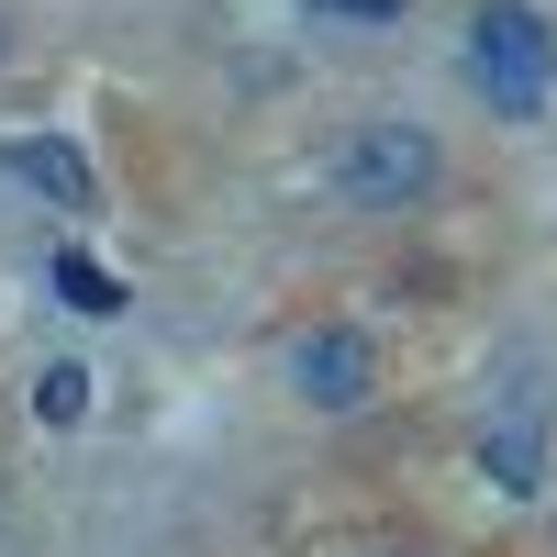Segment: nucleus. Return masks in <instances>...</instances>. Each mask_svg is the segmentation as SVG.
Returning <instances> with one entry per match:
<instances>
[{
	"label": "nucleus",
	"instance_id": "f257e3e1",
	"mask_svg": "<svg viewBox=\"0 0 557 557\" xmlns=\"http://www.w3.org/2000/svg\"><path fill=\"white\" fill-rule=\"evenodd\" d=\"M469 78H480V101L502 123H546V101H557V23L535 12V0H480Z\"/></svg>",
	"mask_w": 557,
	"mask_h": 557
},
{
	"label": "nucleus",
	"instance_id": "f03ea898",
	"mask_svg": "<svg viewBox=\"0 0 557 557\" xmlns=\"http://www.w3.org/2000/svg\"><path fill=\"white\" fill-rule=\"evenodd\" d=\"M323 178H335V201H357V212H401V201H435L446 146L424 123H357L346 146L323 157Z\"/></svg>",
	"mask_w": 557,
	"mask_h": 557
},
{
	"label": "nucleus",
	"instance_id": "7ed1b4c3",
	"mask_svg": "<svg viewBox=\"0 0 557 557\" xmlns=\"http://www.w3.org/2000/svg\"><path fill=\"white\" fill-rule=\"evenodd\" d=\"M368 391H380V346H368L357 323H312V335H290V401L301 412H357Z\"/></svg>",
	"mask_w": 557,
	"mask_h": 557
},
{
	"label": "nucleus",
	"instance_id": "20e7f679",
	"mask_svg": "<svg viewBox=\"0 0 557 557\" xmlns=\"http://www.w3.org/2000/svg\"><path fill=\"white\" fill-rule=\"evenodd\" d=\"M0 168H12L23 190H45L57 212H89V201H101V178H89V157L67 146V134H12V146H0Z\"/></svg>",
	"mask_w": 557,
	"mask_h": 557
},
{
	"label": "nucleus",
	"instance_id": "39448f33",
	"mask_svg": "<svg viewBox=\"0 0 557 557\" xmlns=\"http://www.w3.org/2000/svg\"><path fill=\"white\" fill-rule=\"evenodd\" d=\"M45 278H57V301H67V312H123V290H112V268H101V257H78V246H67L57 268H45Z\"/></svg>",
	"mask_w": 557,
	"mask_h": 557
},
{
	"label": "nucleus",
	"instance_id": "423d86ee",
	"mask_svg": "<svg viewBox=\"0 0 557 557\" xmlns=\"http://www.w3.org/2000/svg\"><path fill=\"white\" fill-rule=\"evenodd\" d=\"M78 412H89V368H78V357H57V368L34 380V424H78Z\"/></svg>",
	"mask_w": 557,
	"mask_h": 557
},
{
	"label": "nucleus",
	"instance_id": "0eeeda50",
	"mask_svg": "<svg viewBox=\"0 0 557 557\" xmlns=\"http://www.w3.org/2000/svg\"><path fill=\"white\" fill-rule=\"evenodd\" d=\"M491 480L502 491H535V424H502L491 435Z\"/></svg>",
	"mask_w": 557,
	"mask_h": 557
},
{
	"label": "nucleus",
	"instance_id": "6e6552de",
	"mask_svg": "<svg viewBox=\"0 0 557 557\" xmlns=\"http://www.w3.org/2000/svg\"><path fill=\"white\" fill-rule=\"evenodd\" d=\"M312 12H357V23H401V0H312Z\"/></svg>",
	"mask_w": 557,
	"mask_h": 557
},
{
	"label": "nucleus",
	"instance_id": "1a4fd4ad",
	"mask_svg": "<svg viewBox=\"0 0 557 557\" xmlns=\"http://www.w3.org/2000/svg\"><path fill=\"white\" fill-rule=\"evenodd\" d=\"M391 557H424V546H391Z\"/></svg>",
	"mask_w": 557,
	"mask_h": 557
}]
</instances>
